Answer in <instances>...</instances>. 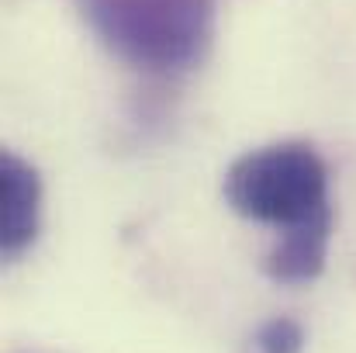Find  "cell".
Instances as JSON below:
<instances>
[{"instance_id": "cell-1", "label": "cell", "mask_w": 356, "mask_h": 353, "mask_svg": "<svg viewBox=\"0 0 356 353\" xmlns=\"http://www.w3.org/2000/svg\"><path fill=\"white\" fill-rule=\"evenodd\" d=\"M94 35L135 70L194 66L215 28V0H80Z\"/></svg>"}, {"instance_id": "cell-2", "label": "cell", "mask_w": 356, "mask_h": 353, "mask_svg": "<svg viewBox=\"0 0 356 353\" xmlns=\"http://www.w3.org/2000/svg\"><path fill=\"white\" fill-rule=\"evenodd\" d=\"M225 201L242 219L284 233L332 222L329 170L305 142H277L238 156L225 173Z\"/></svg>"}, {"instance_id": "cell-3", "label": "cell", "mask_w": 356, "mask_h": 353, "mask_svg": "<svg viewBox=\"0 0 356 353\" xmlns=\"http://www.w3.org/2000/svg\"><path fill=\"white\" fill-rule=\"evenodd\" d=\"M42 219V184L38 173L17 159L14 152L3 156L0 166V246L7 256H17L38 233Z\"/></svg>"}, {"instance_id": "cell-4", "label": "cell", "mask_w": 356, "mask_h": 353, "mask_svg": "<svg viewBox=\"0 0 356 353\" xmlns=\"http://www.w3.org/2000/svg\"><path fill=\"white\" fill-rule=\"evenodd\" d=\"M329 233L332 222H318L308 229H294L277 239V246L266 253L263 270L280 281V284H305L315 281L325 267V253H329Z\"/></svg>"}, {"instance_id": "cell-5", "label": "cell", "mask_w": 356, "mask_h": 353, "mask_svg": "<svg viewBox=\"0 0 356 353\" xmlns=\"http://www.w3.org/2000/svg\"><path fill=\"white\" fill-rule=\"evenodd\" d=\"M259 353H301L305 347V333L294 319H270L259 336H256Z\"/></svg>"}]
</instances>
